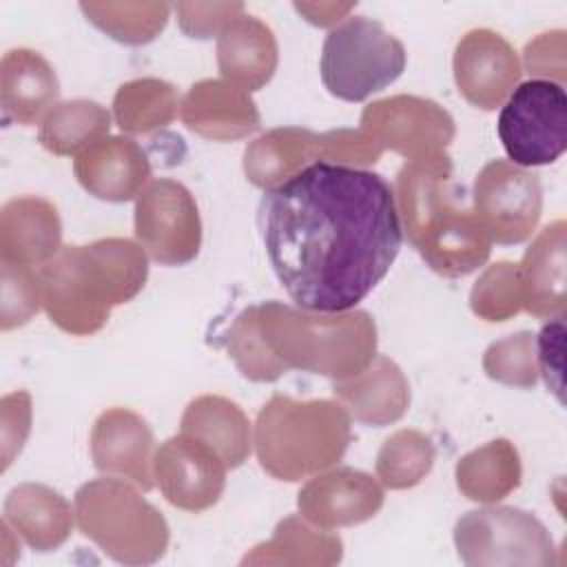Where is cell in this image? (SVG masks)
<instances>
[{
    "mask_svg": "<svg viewBox=\"0 0 567 567\" xmlns=\"http://www.w3.org/2000/svg\"><path fill=\"white\" fill-rule=\"evenodd\" d=\"M496 321H503L507 315L516 312L520 306V286L518 272L512 264H496L489 268L483 279L472 290V308L476 315H483L492 299H496Z\"/></svg>",
    "mask_w": 567,
    "mask_h": 567,
    "instance_id": "obj_23",
    "label": "cell"
},
{
    "mask_svg": "<svg viewBox=\"0 0 567 567\" xmlns=\"http://www.w3.org/2000/svg\"><path fill=\"white\" fill-rule=\"evenodd\" d=\"M38 277L51 321L86 334L106 321L111 306L137 295L146 279V257L128 239H102L64 248Z\"/></svg>",
    "mask_w": 567,
    "mask_h": 567,
    "instance_id": "obj_2",
    "label": "cell"
},
{
    "mask_svg": "<svg viewBox=\"0 0 567 567\" xmlns=\"http://www.w3.org/2000/svg\"><path fill=\"white\" fill-rule=\"evenodd\" d=\"M135 235L159 264H186L199 250V217L190 193L173 179H155L140 193Z\"/></svg>",
    "mask_w": 567,
    "mask_h": 567,
    "instance_id": "obj_6",
    "label": "cell"
},
{
    "mask_svg": "<svg viewBox=\"0 0 567 567\" xmlns=\"http://www.w3.org/2000/svg\"><path fill=\"white\" fill-rule=\"evenodd\" d=\"M226 463L202 441L182 434L166 441L155 456L157 485L175 507L199 512L217 503Z\"/></svg>",
    "mask_w": 567,
    "mask_h": 567,
    "instance_id": "obj_8",
    "label": "cell"
},
{
    "mask_svg": "<svg viewBox=\"0 0 567 567\" xmlns=\"http://www.w3.org/2000/svg\"><path fill=\"white\" fill-rule=\"evenodd\" d=\"M370 377H372V385H374V392L368 390L365 385H339L337 388V394L350 405V410L354 412V416L359 421H365V423H374V425H381V423H388V421H396L403 410H405V403L410 399L408 394V388L405 390H394V392H379L383 385H388L390 381H394L401 370L388 361V359H379V370L372 372L368 370Z\"/></svg>",
    "mask_w": 567,
    "mask_h": 567,
    "instance_id": "obj_21",
    "label": "cell"
},
{
    "mask_svg": "<svg viewBox=\"0 0 567 567\" xmlns=\"http://www.w3.org/2000/svg\"><path fill=\"white\" fill-rule=\"evenodd\" d=\"M381 487L363 472L339 470L315 478L299 494V509L319 525L361 523L381 507Z\"/></svg>",
    "mask_w": 567,
    "mask_h": 567,
    "instance_id": "obj_11",
    "label": "cell"
},
{
    "mask_svg": "<svg viewBox=\"0 0 567 567\" xmlns=\"http://www.w3.org/2000/svg\"><path fill=\"white\" fill-rule=\"evenodd\" d=\"M563 337H565L563 317H554L549 323L543 326L536 341L540 374L545 379L547 390H551L560 403H563Z\"/></svg>",
    "mask_w": 567,
    "mask_h": 567,
    "instance_id": "obj_24",
    "label": "cell"
},
{
    "mask_svg": "<svg viewBox=\"0 0 567 567\" xmlns=\"http://www.w3.org/2000/svg\"><path fill=\"white\" fill-rule=\"evenodd\" d=\"M2 69L4 111L31 124L58 95L55 73L38 53L27 49L9 51Z\"/></svg>",
    "mask_w": 567,
    "mask_h": 567,
    "instance_id": "obj_18",
    "label": "cell"
},
{
    "mask_svg": "<svg viewBox=\"0 0 567 567\" xmlns=\"http://www.w3.org/2000/svg\"><path fill=\"white\" fill-rule=\"evenodd\" d=\"M186 412L215 425V430L202 427L184 434L206 443L226 463V467H237L246 458L250 452L248 423L235 403H228L219 396H202L193 401Z\"/></svg>",
    "mask_w": 567,
    "mask_h": 567,
    "instance_id": "obj_19",
    "label": "cell"
},
{
    "mask_svg": "<svg viewBox=\"0 0 567 567\" xmlns=\"http://www.w3.org/2000/svg\"><path fill=\"white\" fill-rule=\"evenodd\" d=\"M60 244V219L55 208L42 199L22 197L2 213V261L27 266L51 259Z\"/></svg>",
    "mask_w": 567,
    "mask_h": 567,
    "instance_id": "obj_17",
    "label": "cell"
},
{
    "mask_svg": "<svg viewBox=\"0 0 567 567\" xmlns=\"http://www.w3.org/2000/svg\"><path fill=\"white\" fill-rule=\"evenodd\" d=\"M75 175L95 197L126 202L148 177V162L133 140H97L75 159Z\"/></svg>",
    "mask_w": 567,
    "mask_h": 567,
    "instance_id": "obj_12",
    "label": "cell"
},
{
    "mask_svg": "<svg viewBox=\"0 0 567 567\" xmlns=\"http://www.w3.org/2000/svg\"><path fill=\"white\" fill-rule=\"evenodd\" d=\"M217 51L221 75L241 91L259 89L270 80L277 64V44L270 29L250 16H239L221 29Z\"/></svg>",
    "mask_w": 567,
    "mask_h": 567,
    "instance_id": "obj_15",
    "label": "cell"
},
{
    "mask_svg": "<svg viewBox=\"0 0 567 567\" xmlns=\"http://www.w3.org/2000/svg\"><path fill=\"white\" fill-rule=\"evenodd\" d=\"M514 166L554 164L567 148V93L560 82L534 78L512 89L496 122Z\"/></svg>",
    "mask_w": 567,
    "mask_h": 567,
    "instance_id": "obj_5",
    "label": "cell"
},
{
    "mask_svg": "<svg viewBox=\"0 0 567 567\" xmlns=\"http://www.w3.org/2000/svg\"><path fill=\"white\" fill-rule=\"evenodd\" d=\"M153 436L144 421L131 412L111 410L100 416L93 432V458L102 472H117L148 489Z\"/></svg>",
    "mask_w": 567,
    "mask_h": 567,
    "instance_id": "obj_14",
    "label": "cell"
},
{
    "mask_svg": "<svg viewBox=\"0 0 567 567\" xmlns=\"http://www.w3.org/2000/svg\"><path fill=\"white\" fill-rule=\"evenodd\" d=\"M565 224L547 226L525 252L518 272L520 303L536 317H563L565 310Z\"/></svg>",
    "mask_w": 567,
    "mask_h": 567,
    "instance_id": "obj_13",
    "label": "cell"
},
{
    "mask_svg": "<svg viewBox=\"0 0 567 567\" xmlns=\"http://www.w3.org/2000/svg\"><path fill=\"white\" fill-rule=\"evenodd\" d=\"M476 221L498 244H520L540 217V184L507 162L487 164L476 177Z\"/></svg>",
    "mask_w": 567,
    "mask_h": 567,
    "instance_id": "obj_7",
    "label": "cell"
},
{
    "mask_svg": "<svg viewBox=\"0 0 567 567\" xmlns=\"http://www.w3.org/2000/svg\"><path fill=\"white\" fill-rule=\"evenodd\" d=\"M458 554L487 551L483 563H520L516 551L551 549L545 527L527 512L514 507H487L467 512L454 532Z\"/></svg>",
    "mask_w": 567,
    "mask_h": 567,
    "instance_id": "obj_9",
    "label": "cell"
},
{
    "mask_svg": "<svg viewBox=\"0 0 567 567\" xmlns=\"http://www.w3.org/2000/svg\"><path fill=\"white\" fill-rule=\"evenodd\" d=\"M350 439L348 416L330 401L297 403L275 396L264 405L257 423V454L264 470L281 481H299L301 443L315 470L341 458Z\"/></svg>",
    "mask_w": 567,
    "mask_h": 567,
    "instance_id": "obj_3",
    "label": "cell"
},
{
    "mask_svg": "<svg viewBox=\"0 0 567 567\" xmlns=\"http://www.w3.org/2000/svg\"><path fill=\"white\" fill-rule=\"evenodd\" d=\"M405 443L408 432H399L396 436L388 439L381 454H379V474L383 476V483L390 487H405L416 483L432 463L423 461H410V458H432V445L423 436H414L408 456H405Z\"/></svg>",
    "mask_w": 567,
    "mask_h": 567,
    "instance_id": "obj_22",
    "label": "cell"
},
{
    "mask_svg": "<svg viewBox=\"0 0 567 567\" xmlns=\"http://www.w3.org/2000/svg\"><path fill=\"white\" fill-rule=\"evenodd\" d=\"M109 117V113L95 104V102H66L53 106V111L47 115L42 128H40V142L44 148L58 155L75 153L78 148L86 144H95L93 137L102 135L109 128L102 126H78V124H89ZM89 148V146H86Z\"/></svg>",
    "mask_w": 567,
    "mask_h": 567,
    "instance_id": "obj_20",
    "label": "cell"
},
{
    "mask_svg": "<svg viewBox=\"0 0 567 567\" xmlns=\"http://www.w3.org/2000/svg\"><path fill=\"white\" fill-rule=\"evenodd\" d=\"M405 60V47L381 22L352 16L326 35L319 71L330 95L363 102L390 86L403 73Z\"/></svg>",
    "mask_w": 567,
    "mask_h": 567,
    "instance_id": "obj_4",
    "label": "cell"
},
{
    "mask_svg": "<svg viewBox=\"0 0 567 567\" xmlns=\"http://www.w3.org/2000/svg\"><path fill=\"white\" fill-rule=\"evenodd\" d=\"M182 117L188 128L217 140L241 137L257 128L255 104L237 86L224 82H199L184 100Z\"/></svg>",
    "mask_w": 567,
    "mask_h": 567,
    "instance_id": "obj_16",
    "label": "cell"
},
{
    "mask_svg": "<svg viewBox=\"0 0 567 567\" xmlns=\"http://www.w3.org/2000/svg\"><path fill=\"white\" fill-rule=\"evenodd\" d=\"M458 91L481 109H494L518 80L520 66L512 47L487 29L467 33L454 55Z\"/></svg>",
    "mask_w": 567,
    "mask_h": 567,
    "instance_id": "obj_10",
    "label": "cell"
},
{
    "mask_svg": "<svg viewBox=\"0 0 567 567\" xmlns=\"http://www.w3.org/2000/svg\"><path fill=\"white\" fill-rule=\"evenodd\" d=\"M268 261L303 310L341 315L388 275L403 228L392 186L372 171L317 159L259 202Z\"/></svg>",
    "mask_w": 567,
    "mask_h": 567,
    "instance_id": "obj_1",
    "label": "cell"
}]
</instances>
